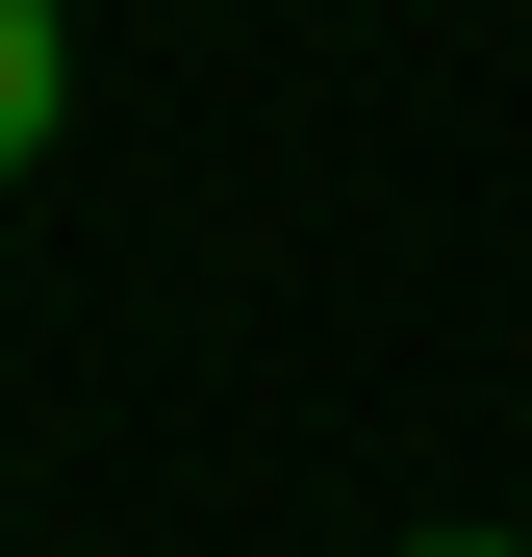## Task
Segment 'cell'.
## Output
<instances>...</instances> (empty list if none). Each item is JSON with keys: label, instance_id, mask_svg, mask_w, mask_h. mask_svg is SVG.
Returning a JSON list of instances; mask_svg holds the SVG:
<instances>
[{"label": "cell", "instance_id": "1", "mask_svg": "<svg viewBox=\"0 0 532 557\" xmlns=\"http://www.w3.org/2000/svg\"><path fill=\"white\" fill-rule=\"evenodd\" d=\"M51 127H76V26H51V0H0V177H26Z\"/></svg>", "mask_w": 532, "mask_h": 557}, {"label": "cell", "instance_id": "2", "mask_svg": "<svg viewBox=\"0 0 532 557\" xmlns=\"http://www.w3.org/2000/svg\"><path fill=\"white\" fill-rule=\"evenodd\" d=\"M406 557H532V532H406Z\"/></svg>", "mask_w": 532, "mask_h": 557}]
</instances>
